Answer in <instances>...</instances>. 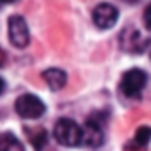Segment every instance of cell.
<instances>
[{"mask_svg": "<svg viewBox=\"0 0 151 151\" xmlns=\"http://www.w3.org/2000/svg\"><path fill=\"white\" fill-rule=\"evenodd\" d=\"M151 141V127H139L134 137V146L137 148H146Z\"/></svg>", "mask_w": 151, "mask_h": 151, "instance_id": "11", "label": "cell"}, {"mask_svg": "<svg viewBox=\"0 0 151 151\" xmlns=\"http://www.w3.org/2000/svg\"><path fill=\"white\" fill-rule=\"evenodd\" d=\"M4 63H5V51L0 47V67H4Z\"/></svg>", "mask_w": 151, "mask_h": 151, "instance_id": "13", "label": "cell"}, {"mask_svg": "<svg viewBox=\"0 0 151 151\" xmlns=\"http://www.w3.org/2000/svg\"><path fill=\"white\" fill-rule=\"evenodd\" d=\"M55 139L62 146L74 148L83 144V127H79L70 118H60L55 123Z\"/></svg>", "mask_w": 151, "mask_h": 151, "instance_id": "1", "label": "cell"}, {"mask_svg": "<svg viewBox=\"0 0 151 151\" xmlns=\"http://www.w3.org/2000/svg\"><path fill=\"white\" fill-rule=\"evenodd\" d=\"M146 83H148V76H146L144 70H141V69H130L121 77L119 90H121V93L125 97L137 99V97H141Z\"/></svg>", "mask_w": 151, "mask_h": 151, "instance_id": "2", "label": "cell"}, {"mask_svg": "<svg viewBox=\"0 0 151 151\" xmlns=\"http://www.w3.org/2000/svg\"><path fill=\"white\" fill-rule=\"evenodd\" d=\"M144 25H146V28L151 30V4L144 9Z\"/></svg>", "mask_w": 151, "mask_h": 151, "instance_id": "12", "label": "cell"}, {"mask_svg": "<svg viewBox=\"0 0 151 151\" xmlns=\"http://www.w3.org/2000/svg\"><path fill=\"white\" fill-rule=\"evenodd\" d=\"M125 2H127V4H137L139 0H125Z\"/></svg>", "mask_w": 151, "mask_h": 151, "instance_id": "16", "label": "cell"}, {"mask_svg": "<svg viewBox=\"0 0 151 151\" xmlns=\"http://www.w3.org/2000/svg\"><path fill=\"white\" fill-rule=\"evenodd\" d=\"M102 142H104L102 121L99 119V116H91L86 119V123L83 127V144L90 146V148H97Z\"/></svg>", "mask_w": 151, "mask_h": 151, "instance_id": "5", "label": "cell"}, {"mask_svg": "<svg viewBox=\"0 0 151 151\" xmlns=\"http://www.w3.org/2000/svg\"><path fill=\"white\" fill-rule=\"evenodd\" d=\"M119 44H121V49H125L128 53H142L148 46V39L142 37V34L137 28L128 27L121 32Z\"/></svg>", "mask_w": 151, "mask_h": 151, "instance_id": "6", "label": "cell"}, {"mask_svg": "<svg viewBox=\"0 0 151 151\" xmlns=\"http://www.w3.org/2000/svg\"><path fill=\"white\" fill-rule=\"evenodd\" d=\"M118 9L111 5V4H99L95 9H93V23L97 25V28L100 30H107V28H113L118 21Z\"/></svg>", "mask_w": 151, "mask_h": 151, "instance_id": "7", "label": "cell"}, {"mask_svg": "<svg viewBox=\"0 0 151 151\" xmlns=\"http://www.w3.org/2000/svg\"><path fill=\"white\" fill-rule=\"evenodd\" d=\"M25 132H28V139H30L34 150L35 151H42L44 150L46 141H47V134H46L44 128H39L37 127V128H28V130H25Z\"/></svg>", "mask_w": 151, "mask_h": 151, "instance_id": "9", "label": "cell"}, {"mask_svg": "<svg viewBox=\"0 0 151 151\" xmlns=\"http://www.w3.org/2000/svg\"><path fill=\"white\" fill-rule=\"evenodd\" d=\"M7 28H9V40H11L12 46H16L19 49L28 46L30 32H28V25H27L23 16H19V14L11 16L9 21H7Z\"/></svg>", "mask_w": 151, "mask_h": 151, "instance_id": "4", "label": "cell"}, {"mask_svg": "<svg viewBox=\"0 0 151 151\" xmlns=\"http://www.w3.org/2000/svg\"><path fill=\"white\" fill-rule=\"evenodd\" d=\"M44 81L47 83V86L51 90H62L65 84H67V74L62 70V69H46L42 72Z\"/></svg>", "mask_w": 151, "mask_h": 151, "instance_id": "8", "label": "cell"}, {"mask_svg": "<svg viewBox=\"0 0 151 151\" xmlns=\"http://www.w3.org/2000/svg\"><path fill=\"white\" fill-rule=\"evenodd\" d=\"M0 151H25L23 144L12 135V134H2L0 135Z\"/></svg>", "mask_w": 151, "mask_h": 151, "instance_id": "10", "label": "cell"}, {"mask_svg": "<svg viewBox=\"0 0 151 151\" xmlns=\"http://www.w3.org/2000/svg\"><path fill=\"white\" fill-rule=\"evenodd\" d=\"M0 2H4V4H12V2H18V0H0Z\"/></svg>", "mask_w": 151, "mask_h": 151, "instance_id": "15", "label": "cell"}, {"mask_svg": "<svg viewBox=\"0 0 151 151\" xmlns=\"http://www.w3.org/2000/svg\"><path fill=\"white\" fill-rule=\"evenodd\" d=\"M4 91H5V81H4V79L0 77V95H2Z\"/></svg>", "mask_w": 151, "mask_h": 151, "instance_id": "14", "label": "cell"}, {"mask_svg": "<svg viewBox=\"0 0 151 151\" xmlns=\"http://www.w3.org/2000/svg\"><path fill=\"white\" fill-rule=\"evenodd\" d=\"M14 109L21 118H27V119H37L46 113L44 102L37 95H32V93H25V95L18 97L16 104H14Z\"/></svg>", "mask_w": 151, "mask_h": 151, "instance_id": "3", "label": "cell"}]
</instances>
